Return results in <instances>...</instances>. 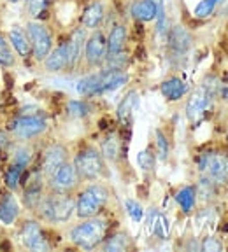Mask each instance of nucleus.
Segmentation results:
<instances>
[{"instance_id": "nucleus-1", "label": "nucleus", "mask_w": 228, "mask_h": 252, "mask_svg": "<svg viewBox=\"0 0 228 252\" xmlns=\"http://www.w3.org/2000/svg\"><path fill=\"white\" fill-rule=\"evenodd\" d=\"M36 210L44 220L60 224L67 222L76 212V200L71 196V193H53L49 196H42Z\"/></svg>"}, {"instance_id": "nucleus-2", "label": "nucleus", "mask_w": 228, "mask_h": 252, "mask_svg": "<svg viewBox=\"0 0 228 252\" xmlns=\"http://www.w3.org/2000/svg\"><path fill=\"white\" fill-rule=\"evenodd\" d=\"M109 224L102 217H88L81 224L74 226L69 233V238L74 245L81 249H95L106 240Z\"/></svg>"}, {"instance_id": "nucleus-3", "label": "nucleus", "mask_w": 228, "mask_h": 252, "mask_svg": "<svg viewBox=\"0 0 228 252\" xmlns=\"http://www.w3.org/2000/svg\"><path fill=\"white\" fill-rule=\"evenodd\" d=\"M109 200V189L102 184H90L79 193L76 200V214L81 219L99 216Z\"/></svg>"}, {"instance_id": "nucleus-4", "label": "nucleus", "mask_w": 228, "mask_h": 252, "mask_svg": "<svg viewBox=\"0 0 228 252\" xmlns=\"http://www.w3.org/2000/svg\"><path fill=\"white\" fill-rule=\"evenodd\" d=\"M72 163L77 170L79 179H84V181H97L106 172L102 153L95 147H86V149L79 151Z\"/></svg>"}, {"instance_id": "nucleus-5", "label": "nucleus", "mask_w": 228, "mask_h": 252, "mask_svg": "<svg viewBox=\"0 0 228 252\" xmlns=\"http://www.w3.org/2000/svg\"><path fill=\"white\" fill-rule=\"evenodd\" d=\"M9 130L20 140H30V138L39 137V135H42L47 130V123L40 116L23 114L9 123Z\"/></svg>"}, {"instance_id": "nucleus-6", "label": "nucleus", "mask_w": 228, "mask_h": 252, "mask_svg": "<svg viewBox=\"0 0 228 252\" xmlns=\"http://www.w3.org/2000/svg\"><path fill=\"white\" fill-rule=\"evenodd\" d=\"M27 35L32 44V55L34 58L42 62L53 49V37L51 32L47 30L46 25L39 21H30L27 25Z\"/></svg>"}, {"instance_id": "nucleus-7", "label": "nucleus", "mask_w": 228, "mask_h": 252, "mask_svg": "<svg viewBox=\"0 0 228 252\" xmlns=\"http://www.w3.org/2000/svg\"><path fill=\"white\" fill-rule=\"evenodd\" d=\"M200 172L205 173V177L211 179L216 186L228 182V156L223 153H209L204 154L198 161Z\"/></svg>"}, {"instance_id": "nucleus-8", "label": "nucleus", "mask_w": 228, "mask_h": 252, "mask_svg": "<svg viewBox=\"0 0 228 252\" xmlns=\"http://www.w3.org/2000/svg\"><path fill=\"white\" fill-rule=\"evenodd\" d=\"M79 175L74 163H63L49 175V188L53 193H72L79 184Z\"/></svg>"}, {"instance_id": "nucleus-9", "label": "nucleus", "mask_w": 228, "mask_h": 252, "mask_svg": "<svg viewBox=\"0 0 228 252\" xmlns=\"http://www.w3.org/2000/svg\"><path fill=\"white\" fill-rule=\"evenodd\" d=\"M107 56V39L100 30H95L84 42V58L90 67L102 65Z\"/></svg>"}, {"instance_id": "nucleus-10", "label": "nucleus", "mask_w": 228, "mask_h": 252, "mask_svg": "<svg viewBox=\"0 0 228 252\" xmlns=\"http://www.w3.org/2000/svg\"><path fill=\"white\" fill-rule=\"evenodd\" d=\"M20 238L25 247L30 249V251L44 252L49 249V244H47L46 236H44L42 228H40L37 220H25L23 226H21Z\"/></svg>"}, {"instance_id": "nucleus-11", "label": "nucleus", "mask_w": 228, "mask_h": 252, "mask_svg": "<svg viewBox=\"0 0 228 252\" xmlns=\"http://www.w3.org/2000/svg\"><path fill=\"white\" fill-rule=\"evenodd\" d=\"M211 100H213V94L209 93L207 88L198 86L197 90L193 91L191 96L186 102V118H188V121L197 123L207 110Z\"/></svg>"}, {"instance_id": "nucleus-12", "label": "nucleus", "mask_w": 228, "mask_h": 252, "mask_svg": "<svg viewBox=\"0 0 228 252\" xmlns=\"http://www.w3.org/2000/svg\"><path fill=\"white\" fill-rule=\"evenodd\" d=\"M86 42V33L84 28H76L65 40V49H67V70H74L77 67L81 55H83V47Z\"/></svg>"}, {"instance_id": "nucleus-13", "label": "nucleus", "mask_w": 228, "mask_h": 252, "mask_svg": "<svg viewBox=\"0 0 228 252\" xmlns=\"http://www.w3.org/2000/svg\"><path fill=\"white\" fill-rule=\"evenodd\" d=\"M67 147L60 146V144H53L49 146L42 154V173L44 175H51L58 166H62L63 163H67Z\"/></svg>"}, {"instance_id": "nucleus-14", "label": "nucleus", "mask_w": 228, "mask_h": 252, "mask_svg": "<svg viewBox=\"0 0 228 252\" xmlns=\"http://www.w3.org/2000/svg\"><path fill=\"white\" fill-rule=\"evenodd\" d=\"M167 42H169V49L174 55H186L188 49L191 47V35L185 27L177 25L169 32Z\"/></svg>"}, {"instance_id": "nucleus-15", "label": "nucleus", "mask_w": 228, "mask_h": 252, "mask_svg": "<svg viewBox=\"0 0 228 252\" xmlns=\"http://www.w3.org/2000/svg\"><path fill=\"white\" fill-rule=\"evenodd\" d=\"M158 12V2L156 0H134V4L130 7L132 18L141 23H150L156 20Z\"/></svg>"}, {"instance_id": "nucleus-16", "label": "nucleus", "mask_w": 228, "mask_h": 252, "mask_svg": "<svg viewBox=\"0 0 228 252\" xmlns=\"http://www.w3.org/2000/svg\"><path fill=\"white\" fill-rule=\"evenodd\" d=\"M20 216V205L16 201L14 194L5 193L0 196V222L5 226H11L16 222Z\"/></svg>"}, {"instance_id": "nucleus-17", "label": "nucleus", "mask_w": 228, "mask_h": 252, "mask_svg": "<svg viewBox=\"0 0 228 252\" xmlns=\"http://www.w3.org/2000/svg\"><path fill=\"white\" fill-rule=\"evenodd\" d=\"M160 93L163 94V98L169 102H177L181 100L186 93H188V84L185 81H181L179 77H170L165 79L160 84Z\"/></svg>"}, {"instance_id": "nucleus-18", "label": "nucleus", "mask_w": 228, "mask_h": 252, "mask_svg": "<svg viewBox=\"0 0 228 252\" xmlns=\"http://www.w3.org/2000/svg\"><path fill=\"white\" fill-rule=\"evenodd\" d=\"M104 14H106V9H104L102 2L95 0L90 5H86V9L83 11L81 16V25L88 30H97L100 27V23L104 21Z\"/></svg>"}, {"instance_id": "nucleus-19", "label": "nucleus", "mask_w": 228, "mask_h": 252, "mask_svg": "<svg viewBox=\"0 0 228 252\" xmlns=\"http://www.w3.org/2000/svg\"><path fill=\"white\" fill-rule=\"evenodd\" d=\"M7 39H9V42H11L12 49H14L21 58L32 56V44L27 35V30H21L20 27L11 28L7 33Z\"/></svg>"}, {"instance_id": "nucleus-20", "label": "nucleus", "mask_w": 228, "mask_h": 252, "mask_svg": "<svg viewBox=\"0 0 228 252\" xmlns=\"http://www.w3.org/2000/svg\"><path fill=\"white\" fill-rule=\"evenodd\" d=\"M42 62H44L46 70L53 72V74L67 70V49H65V42L60 44L56 49H51V53H49Z\"/></svg>"}, {"instance_id": "nucleus-21", "label": "nucleus", "mask_w": 228, "mask_h": 252, "mask_svg": "<svg viewBox=\"0 0 228 252\" xmlns=\"http://www.w3.org/2000/svg\"><path fill=\"white\" fill-rule=\"evenodd\" d=\"M139 105V93L137 91H128V93L123 96V100L119 102L118 109H116V116H118L119 123L123 125H128L132 116H134V110Z\"/></svg>"}, {"instance_id": "nucleus-22", "label": "nucleus", "mask_w": 228, "mask_h": 252, "mask_svg": "<svg viewBox=\"0 0 228 252\" xmlns=\"http://www.w3.org/2000/svg\"><path fill=\"white\" fill-rule=\"evenodd\" d=\"M42 182H40V177L37 175L34 181L27 182V186H25V191H23V205L27 207V209L30 210H36L37 205L40 203V200H42Z\"/></svg>"}, {"instance_id": "nucleus-23", "label": "nucleus", "mask_w": 228, "mask_h": 252, "mask_svg": "<svg viewBox=\"0 0 228 252\" xmlns=\"http://www.w3.org/2000/svg\"><path fill=\"white\" fill-rule=\"evenodd\" d=\"M126 44V27L125 25H116L111 30L109 37H107V55H114V53H123Z\"/></svg>"}, {"instance_id": "nucleus-24", "label": "nucleus", "mask_w": 228, "mask_h": 252, "mask_svg": "<svg viewBox=\"0 0 228 252\" xmlns=\"http://www.w3.org/2000/svg\"><path fill=\"white\" fill-rule=\"evenodd\" d=\"M176 203L179 205V209L183 210V214H191L197 203V189L195 186H185L176 193Z\"/></svg>"}, {"instance_id": "nucleus-25", "label": "nucleus", "mask_w": 228, "mask_h": 252, "mask_svg": "<svg viewBox=\"0 0 228 252\" xmlns=\"http://www.w3.org/2000/svg\"><path fill=\"white\" fill-rule=\"evenodd\" d=\"M130 245H132V242H130L128 235L126 233H118V235L111 236V238H107V240H104V251L107 252H123L126 251V249H130Z\"/></svg>"}, {"instance_id": "nucleus-26", "label": "nucleus", "mask_w": 228, "mask_h": 252, "mask_svg": "<svg viewBox=\"0 0 228 252\" xmlns=\"http://www.w3.org/2000/svg\"><path fill=\"white\" fill-rule=\"evenodd\" d=\"M23 172H25L23 166L11 163V166H9L7 172H5V186H7L11 191H16V189L20 188L21 175H23Z\"/></svg>"}, {"instance_id": "nucleus-27", "label": "nucleus", "mask_w": 228, "mask_h": 252, "mask_svg": "<svg viewBox=\"0 0 228 252\" xmlns=\"http://www.w3.org/2000/svg\"><path fill=\"white\" fill-rule=\"evenodd\" d=\"M14 62V49H12L11 42H7L4 35H0V65L2 67H12Z\"/></svg>"}, {"instance_id": "nucleus-28", "label": "nucleus", "mask_w": 228, "mask_h": 252, "mask_svg": "<svg viewBox=\"0 0 228 252\" xmlns=\"http://www.w3.org/2000/svg\"><path fill=\"white\" fill-rule=\"evenodd\" d=\"M169 233H170L169 219H167V216L158 212L156 219H154V222H153V231H151V235L158 236L160 240H165V238H169Z\"/></svg>"}, {"instance_id": "nucleus-29", "label": "nucleus", "mask_w": 228, "mask_h": 252, "mask_svg": "<svg viewBox=\"0 0 228 252\" xmlns=\"http://www.w3.org/2000/svg\"><path fill=\"white\" fill-rule=\"evenodd\" d=\"M119 154V140L116 135H109L102 144V156L114 161Z\"/></svg>"}, {"instance_id": "nucleus-30", "label": "nucleus", "mask_w": 228, "mask_h": 252, "mask_svg": "<svg viewBox=\"0 0 228 252\" xmlns=\"http://www.w3.org/2000/svg\"><path fill=\"white\" fill-rule=\"evenodd\" d=\"M216 7H218L216 0H200L197 4V7L193 9V16L198 18V20H204V18H209V16L213 14Z\"/></svg>"}, {"instance_id": "nucleus-31", "label": "nucleus", "mask_w": 228, "mask_h": 252, "mask_svg": "<svg viewBox=\"0 0 228 252\" xmlns=\"http://www.w3.org/2000/svg\"><path fill=\"white\" fill-rule=\"evenodd\" d=\"M51 0H27V12L32 18H40V16L46 12L47 5H49Z\"/></svg>"}, {"instance_id": "nucleus-32", "label": "nucleus", "mask_w": 228, "mask_h": 252, "mask_svg": "<svg viewBox=\"0 0 228 252\" xmlns=\"http://www.w3.org/2000/svg\"><path fill=\"white\" fill-rule=\"evenodd\" d=\"M32 161V149L30 147H18V149L12 153V159L11 163H14V165H20L23 166V168H27L28 165H30Z\"/></svg>"}, {"instance_id": "nucleus-33", "label": "nucleus", "mask_w": 228, "mask_h": 252, "mask_svg": "<svg viewBox=\"0 0 228 252\" xmlns=\"http://www.w3.org/2000/svg\"><path fill=\"white\" fill-rule=\"evenodd\" d=\"M67 112L72 118H84V116H88V112H90V107H88V103L83 102V100H71V102L67 103Z\"/></svg>"}, {"instance_id": "nucleus-34", "label": "nucleus", "mask_w": 228, "mask_h": 252, "mask_svg": "<svg viewBox=\"0 0 228 252\" xmlns=\"http://www.w3.org/2000/svg\"><path fill=\"white\" fill-rule=\"evenodd\" d=\"M125 210L128 214V217L134 222H141L144 219V209H142V205L135 200H126L125 201Z\"/></svg>"}, {"instance_id": "nucleus-35", "label": "nucleus", "mask_w": 228, "mask_h": 252, "mask_svg": "<svg viewBox=\"0 0 228 252\" xmlns=\"http://www.w3.org/2000/svg\"><path fill=\"white\" fill-rule=\"evenodd\" d=\"M154 161H156V158L151 153V149H142L141 153L137 154V165L141 166L144 172H151V170L154 168Z\"/></svg>"}, {"instance_id": "nucleus-36", "label": "nucleus", "mask_w": 228, "mask_h": 252, "mask_svg": "<svg viewBox=\"0 0 228 252\" xmlns=\"http://www.w3.org/2000/svg\"><path fill=\"white\" fill-rule=\"evenodd\" d=\"M154 135H156V153H158V158H160L161 161H165L167 158H169V140H167L165 133L161 130H156L154 131Z\"/></svg>"}, {"instance_id": "nucleus-37", "label": "nucleus", "mask_w": 228, "mask_h": 252, "mask_svg": "<svg viewBox=\"0 0 228 252\" xmlns=\"http://www.w3.org/2000/svg\"><path fill=\"white\" fill-rule=\"evenodd\" d=\"M195 189H197V196H200L202 200L207 201L209 198H211V196L214 194V189H216V184H214V182L211 181V179L204 177L200 182H198V186H197Z\"/></svg>"}, {"instance_id": "nucleus-38", "label": "nucleus", "mask_w": 228, "mask_h": 252, "mask_svg": "<svg viewBox=\"0 0 228 252\" xmlns=\"http://www.w3.org/2000/svg\"><path fill=\"white\" fill-rule=\"evenodd\" d=\"M200 249L204 252H220V251H223V249H225V245L218 240L216 236H205L204 240H202V244H200Z\"/></svg>"}, {"instance_id": "nucleus-39", "label": "nucleus", "mask_w": 228, "mask_h": 252, "mask_svg": "<svg viewBox=\"0 0 228 252\" xmlns=\"http://www.w3.org/2000/svg\"><path fill=\"white\" fill-rule=\"evenodd\" d=\"M7 144H9L7 135H5L4 131H0V151L5 149V147H7Z\"/></svg>"}, {"instance_id": "nucleus-40", "label": "nucleus", "mask_w": 228, "mask_h": 252, "mask_svg": "<svg viewBox=\"0 0 228 252\" xmlns=\"http://www.w3.org/2000/svg\"><path fill=\"white\" fill-rule=\"evenodd\" d=\"M7 2H12V4H16V2H21V0H7Z\"/></svg>"}, {"instance_id": "nucleus-41", "label": "nucleus", "mask_w": 228, "mask_h": 252, "mask_svg": "<svg viewBox=\"0 0 228 252\" xmlns=\"http://www.w3.org/2000/svg\"><path fill=\"white\" fill-rule=\"evenodd\" d=\"M227 138H228V131H227Z\"/></svg>"}]
</instances>
